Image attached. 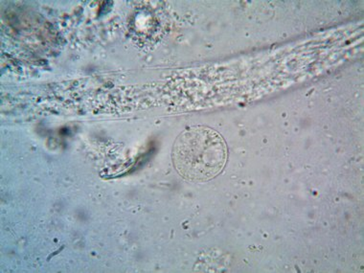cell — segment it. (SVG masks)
<instances>
[{
	"label": "cell",
	"mask_w": 364,
	"mask_h": 273,
	"mask_svg": "<svg viewBox=\"0 0 364 273\" xmlns=\"http://www.w3.org/2000/svg\"><path fill=\"white\" fill-rule=\"evenodd\" d=\"M228 146L222 135L204 126L191 127L173 143L176 170L187 181H210L222 172L228 161Z\"/></svg>",
	"instance_id": "1"
}]
</instances>
